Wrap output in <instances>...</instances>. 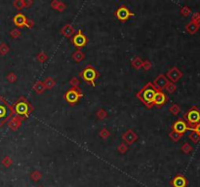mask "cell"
<instances>
[{
    "mask_svg": "<svg viewBox=\"0 0 200 187\" xmlns=\"http://www.w3.org/2000/svg\"><path fill=\"white\" fill-rule=\"evenodd\" d=\"M142 66H143V68H145L146 70H148L150 68V66H151V64H150L149 62H142Z\"/></svg>",
    "mask_w": 200,
    "mask_h": 187,
    "instance_id": "obj_42",
    "label": "cell"
},
{
    "mask_svg": "<svg viewBox=\"0 0 200 187\" xmlns=\"http://www.w3.org/2000/svg\"><path fill=\"white\" fill-rule=\"evenodd\" d=\"M11 36L12 37H14V38H17V37H19L20 35H21V32H20V30L19 29H13L12 31H11Z\"/></svg>",
    "mask_w": 200,
    "mask_h": 187,
    "instance_id": "obj_36",
    "label": "cell"
},
{
    "mask_svg": "<svg viewBox=\"0 0 200 187\" xmlns=\"http://www.w3.org/2000/svg\"><path fill=\"white\" fill-rule=\"evenodd\" d=\"M100 135H101L102 137H103V139H107V137L109 135V133H108V130L103 129V130H102V131H101V133H100Z\"/></svg>",
    "mask_w": 200,
    "mask_h": 187,
    "instance_id": "obj_37",
    "label": "cell"
},
{
    "mask_svg": "<svg viewBox=\"0 0 200 187\" xmlns=\"http://www.w3.org/2000/svg\"><path fill=\"white\" fill-rule=\"evenodd\" d=\"M51 6L54 8V9H57L59 11H63V10H65V8H66L65 4L62 3V2H59V1H53L51 3Z\"/></svg>",
    "mask_w": 200,
    "mask_h": 187,
    "instance_id": "obj_20",
    "label": "cell"
},
{
    "mask_svg": "<svg viewBox=\"0 0 200 187\" xmlns=\"http://www.w3.org/2000/svg\"><path fill=\"white\" fill-rule=\"evenodd\" d=\"M132 66L135 67V68H140L142 66V62L141 61L140 58H136L133 62H132Z\"/></svg>",
    "mask_w": 200,
    "mask_h": 187,
    "instance_id": "obj_30",
    "label": "cell"
},
{
    "mask_svg": "<svg viewBox=\"0 0 200 187\" xmlns=\"http://www.w3.org/2000/svg\"><path fill=\"white\" fill-rule=\"evenodd\" d=\"M169 111L172 113L173 115H178L179 113H180V111H181V107L179 106L178 104H172L171 106H170V108H169Z\"/></svg>",
    "mask_w": 200,
    "mask_h": 187,
    "instance_id": "obj_22",
    "label": "cell"
},
{
    "mask_svg": "<svg viewBox=\"0 0 200 187\" xmlns=\"http://www.w3.org/2000/svg\"><path fill=\"white\" fill-rule=\"evenodd\" d=\"M98 117L100 118V119H103V118H105L106 116H107V114H106V112L105 111H103L102 109H100L99 111H98Z\"/></svg>",
    "mask_w": 200,
    "mask_h": 187,
    "instance_id": "obj_38",
    "label": "cell"
},
{
    "mask_svg": "<svg viewBox=\"0 0 200 187\" xmlns=\"http://www.w3.org/2000/svg\"><path fill=\"white\" fill-rule=\"evenodd\" d=\"M33 89H34V91L37 93V94H42L44 93L45 91V86H44V83L42 82H40V81H38V82H36L33 86Z\"/></svg>",
    "mask_w": 200,
    "mask_h": 187,
    "instance_id": "obj_18",
    "label": "cell"
},
{
    "mask_svg": "<svg viewBox=\"0 0 200 187\" xmlns=\"http://www.w3.org/2000/svg\"><path fill=\"white\" fill-rule=\"evenodd\" d=\"M165 89L167 90V92H168V93L172 94V93H174L176 90H177V87H176V85H175L174 83H172V82H169V84L167 85V87H166Z\"/></svg>",
    "mask_w": 200,
    "mask_h": 187,
    "instance_id": "obj_29",
    "label": "cell"
},
{
    "mask_svg": "<svg viewBox=\"0 0 200 187\" xmlns=\"http://www.w3.org/2000/svg\"><path fill=\"white\" fill-rule=\"evenodd\" d=\"M157 90L154 88L153 84L148 82L143 86V88L137 94V97L142 101L143 104H146L148 107H151L153 105V100Z\"/></svg>",
    "mask_w": 200,
    "mask_h": 187,
    "instance_id": "obj_1",
    "label": "cell"
},
{
    "mask_svg": "<svg viewBox=\"0 0 200 187\" xmlns=\"http://www.w3.org/2000/svg\"><path fill=\"white\" fill-rule=\"evenodd\" d=\"M188 130V126L187 124V122L182 118L178 119L172 126V131L178 133L182 135H183V134H185Z\"/></svg>",
    "mask_w": 200,
    "mask_h": 187,
    "instance_id": "obj_7",
    "label": "cell"
},
{
    "mask_svg": "<svg viewBox=\"0 0 200 187\" xmlns=\"http://www.w3.org/2000/svg\"><path fill=\"white\" fill-rule=\"evenodd\" d=\"M170 81L168 80V78L164 75V74H159L155 80H154V82L152 83L154 88L156 89L157 91H163L164 89L167 87V85L169 84Z\"/></svg>",
    "mask_w": 200,
    "mask_h": 187,
    "instance_id": "obj_8",
    "label": "cell"
},
{
    "mask_svg": "<svg viewBox=\"0 0 200 187\" xmlns=\"http://www.w3.org/2000/svg\"><path fill=\"white\" fill-rule=\"evenodd\" d=\"M189 130H191V131L195 132L198 135H200V122H199V123H197L196 125L192 126V127H191Z\"/></svg>",
    "mask_w": 200,
    "mask_h": 187,
    "instance_id": "obj_34",
    "label": "cell"
},
{
    "mask_svg": "<svg viewBox=\"0 0 200 187\" xmlns=\"http://www.w3.org/2000/svg\"><path fill=\"white\" fill-rule=\"evenodd\" d=\"M2 164H3L6 168H8V167H9V166L12 164V161H11V159H10L9 157H5V158L3 159V161H2Z\"/></svg>",
    "mask_w": 200,
    "mask_h": 187,
    "instance_id": "obj_35",
    "label": "cell"
},
{
    "mask_svg": "<svg viewBox=\"0 0 200 187\" xmlns=\"http://www.w3.org/2000/svg\"><path fill=\"white\" fill-rule=\"evenodd\" d=\"M8 80H9L10 82H15V81L17 80V76H16L14 73H10V74L8 75Z\"/></svg>",
    "mask_w": 200,
    "mask_h": 187,
    "instance_id": "obj_40",
    "label": "cell"
},
{
    "mask_svg": "<svg viewBox=\"0 0 200 187\" xmlns=\"http://www.w3.org/2000/svg\"><path fill=\"white\" fill-rule=\"evenodd\" d=\"M169 136H170V139L173 140V141H178V140H180L181 139H182V135H180V134H178V133H176V132H174V131H172L170 134H169Z\"/></svg>",
    "mask_w": 200,
    "mask_h": 187,
    "instance_id": "obj_24",
    "label": "cell"
},
{
    "mask_svg": "<svg viewBox=\"0 0 200 187\" xmlns=\"http://www.w3.org/2000/svg\"><path fill=\"white\" fill-rule=\"evenodd\" d=\"M70 84L72 85L73 88H77V86H78V84H79V81H78L76 78H72V80L70 81Z\"/></svg>",
    "mask_w": 200,
    "mask_h": 187,
    "instance_id": "obj_41",
    "label": "cell"
},
{
    "mask_svg": "<svg viewBox=\"0 0 200 187\" xmlns=\"http://www.w3.org/2000/svg\"><path fill=\"white\" fill-rule=\"evenodd\" d=\"M44 86H45L46 89H52L55 86V81L51 77H48L44 81Z\"/></svg>",
    "mask_w": 200,
    "mask_h": 187,
    "instance_id": "obj_23",
    "label": "cell"
},
{
    "mask_svg": "<svg viewBox=\"0 0 200 187\" xmlns=\"http://www.w3.org/2000/svg\"><path fill=\"white\" fill-rule=\"evenodd\" d=\"M171 185L173 187H187L188 186V180L186 176L182 175H177L171 180Z\"/></svg>",
    "mask_w": 200,
    "mask_h": 187,
    "instance_id": "obj_12",
    "label": "cell"
},
{
    "mask_svg": "<svg viewBox=\"0 0 200 187\" xmlns=\"http://www.w3.org/2000/svg\"><path fill=\"white\" fill-rule=\"evenodd\" d=\"M183 120L187 122L188 130L200 122V110L197 106H192L183 114Z\"/></svg>",
    "mask_w": 200,
    "mask_h": 187,
    "instance_id": "obj_2",
    "label": "cell"
},
{
    "mask_svg": "<svg viewBox=\"0 0 200 187\" xmlns=\"http://www.w3.org/2000/svg\"><path fill=\"white\" fill-rule=\"evenodd\" d=\"M20 124H21V121L19 120V119H17V118H14L11 122H10V127L12 128V129H14V130H16L17 129L19 126H20Z\"/></svg>",
    "mask_w": 200,
    "mask_h": 187,
    "instance_id": "obj_28",
    "label": "cell"
},
{
    "mask_svg": "<svg viewBox=\"0 0 200 187\" xmlns=\"http://www.w3.org/2000/svg\"><path fill=\"white\" fill-rule=\"evenodd\" d=\"M80 75H81V77L86 81L87 83L91 84L92 86H95V81H96V79H97V77L99 76V73L93 66H89L82 70Z\"/></svg>",
    "mask_w": 200,
    "mask_h": 187,
    "instance_id": "obj_5",
    "label": "cell"
},
{
    "mask_svg": "<svg viewBox=\"0 0 200 187\" xmlns=\"http://www.w3.org/2000/svg\"><path fill=\"white\" fill-rule=\"evenodd\" d=\"M8 51H9V47H8L6 44H1L0 45V54L1 55H5Z\"/></svg>",
    "mask_w": 200,
    "mask_h": 187,
    "instance_id": "obj_33",
    "label": "cell"
},
{
    "mask_svg": "<svg viewBox=\"0 0 200 187\" xmlns=\"http://www.w3.org/2000/svg\"><path fill=\"white\" fill-rule=\"evenodd\" d=\"M191 14V9L188 6H183L181 9V15L183 16V17H188Z\"/></svg>",
    "mask_w": 200,
    "mask_h": 187,
    "instance_id": "obj_26",
    "label": "cell"
},
{
    "mask_svg": "<svg viewBox=\"0 0 200 187\" xmlns=\"http://www.w3.org/2000/svg\"><path fill=\"white\" fill-rule=\"evenodd\" d=\"M26 26H27V27H31L33 26V22H32V21H28V20H27Z\"/></svg>",
    "mask_w": 200,
    "mask_h": 187,
    "instance_id": "obj_44",
    "label": "cell"
},
{
    "mask_svg": "<svg viewBox=\"0 0 200 187\" xmlns=\"http://www.w3.org/2000/svg\"><path fill=\"white\" fill-rule=\"evenodd\" d=\"M122 139L128 144H131V143L135 142V140H137V135H136V134L132 131V130H128V131L122 135Z\"/></svg>",
    "mask_w": 200,
    "mask_h": 187,
    "instance_id": "obj_15",
    "label": "cell"
},
{
    "mask_svg": "<svg viewBox=\"0 0 200 187\" xmlns=\"http://www.w3.org/2000/svg\"><path fill=\"white\" fill-rule=\"evenodd\" d=\"M14 111L17 113L18 115L27 118L29 115V113L31 112V106L25 97H21V99L16 102L14 106Z\"/></svg>",
    "mask_w": 200,
    "mask_h": 187,
    "instance_id": "obj_3",
    "label": "cell"
},
{
    "mask_svg": "<svg viewBox=\"0 0 200 187\" xmlns=\"http://www.w3.org/2000/svg\"><path fill=\"white\" fill-rule=\"evenodd\" d=\"M72 42L73 44L78 47V48H82L86 45L87 43V37L82 33L81 30H79L77 33L73 36L72 38Z\"/></svg>",
    "mask_w": 200,
    "mask_h": 187,
    "instance_id": "obj_11",
    "label": "cell"
},
{
    "mask_svg": "<svg viewBox=\"0 0 200 187\" xmlns=\"http://www.w3.org/2000/svg\"><path fill=\"white\" fill-rule=\"evenodd\" d=\"M167 100H168L167 96L162 91H157L155 94V96H154V100H153V104L158 105V106H161V105L166 103Z\"/></svg>",
    "mask_w": 200,
    "mask_h": 187,
    "instance_id": "obj_13",
    "label": "cell"
},
{
    "mask_svg": "<svg viewBox=\"0 0 200 187\" xmlns=\"http://www.w3.org/2000/svg\"><path fill=\"white\" fill-rule=\"evenodd\" d=\"M13 112L14 108L11 107L5 100L0 99V126L12 117Z\"/></svg>",
    "mask_w": 200,
    "mask_h": 187,
    "instance_id": "obj_4",
    "label": "cell"
},
{
    "mask_svg": "<svg viewBox=\"0 0 200 187\" xmlns=\"http://www.w3.org/2000/svg\"><path fill=\"white\" fill-rule=\"evenodd\" d=\"M190 22H194L195 24H197V26L200 27V13H194L192 15V17H191V21Z\"/></svg>",
    "mask_w": 200,
    "mask_h": 187,
    "instance_id": "obj_27",
    "label": "cell"
},
{
    "mask_svg": "<svg viewBox=\"0 0 200 187\" xmlns=\"http://www.w3.org/2000/svg\"><path fill=\"white\" fill-rule=\"evenodd\" d=\"M126 150H127V146L125 145V144H121V145H119V151L120 152H126Z\"/></svg>",
    "mask_w": 200,
    "mask_h": 187,
    "instance_id": "obj_43",
    "label": "cell"
},
{
    "mask_svg": "<svg viewBox=\"0 0 200 187\" xmlns=\"http://www.w3.org/2000/svg\"><path fill=\"white\" fill-rule=\"evenodd\" d=\"M84 54L80 51V50H77L73 55H72V58H73V60L75 61V62H81L83 59H84Z\"/></svg>",
    "mask_w": 200,
    "mask_h": 187,
    "instance_id": "obj_19",
    "label": "cell"
},
{
    "mask_svg": "<svg viewBox=\"0 0 200 187\" xmlns=\"http://www.w3.org/2000/svg\"><path fill=\"white\" fill-rule=\"evenodd\" d=\"M14 23L18 27H25L26 26V23H27V18L23 16L22 14L19 13L17 14L14 17Z\"/></svg>",
    "mask_w": 200,
    "mask_h": 187,
    "instance_id": "obj_14",
    "label": "cell"
},
{
    "mask_svg": "<svg viewBox=\"0 0 200 187\" xmlns=\"http://www.w3.org/2000/svg\"><path fill=\"white\" fill-rule=\"evenodd\" d=\"M38 187H43V186H38Z\"/></svg>",
    "mask_w": 200,
    "mask_h": 187,
    "instance_id": "obj_45",
    "label": "cell"
},
{
    "mask_svg": "<svg viewBox=\"0 0 200 187\" xmlns=\"http://www.w3.org/2000/svg\"><path fill=\"white\" fill-rule=\"evenodd\" d=\"M115 15H116V18H117L119 21L125 22V21H127L128 19H129L133 14L130 13V11L128 10L125 6H122V7L118 8V9L116 10Z\"/></svg>",
    "mask_w": 200,
    "mask_h": 187,
    "instance_id": "obj_10",
    "label": "cell"
},
{
    "mask_svg": "<svg viewBox=\"0 0 200 187\" xmlns=\"http://www.w3.org/2000/svg\"><path fill=\"white\" fill-rule=\"evenodd\" d=\"M198 29H199V27L197 26V24H195L194 22H189L187 26H186V30H187V32L188 33H189V34H195L196 32L198 31Z\"/></svg>",
    "mask_w": 200,
    "mask_h": 187,
    "instance_id": "obj_16",
    "label": "cell"
},
{
    "mask_svg": "<svg viewBox=\"0 0 200 187\" xmlns=\"http://www.w3.org/2000/svg\"><path fill=\"white\" fill-rule=\"evenodd\" d=\"M188 139L192 141L193 143H198L200 141V135H198L195 132H191L188 135Z\"/></svg>",
    "mask_w": 200,
    "mask_h": 187,
    "instance_id": "obj_21",
    "label": "cell"
},
{
    "mask_svg": "<svg viewBox=\"0 0 200 187\" xmlns=\"http://www.w3.org/2000/svg\"><path fill=\"white\" fill-rule=\"evenodd\" d=\"M73 32H74L73 27L71 26H69V24H68V26H66L65 27L62 29V33L65 35L66 37H70L71 35L73 34Z\"/></svg>",
    "mask_w": 200,
    "mask_h": 187,
    "instance_id": "obj_17",
    "label": "cell"
},
{
    "mask_svg": "<svg viewBox=\"0 0 200 187\" xmlns=\"http://www.w3.org/2000/svg\"><path fill=\"white\" fill-rule=\"evenodd\" d=\"M193 150V148H192V146H191L189 143H185L182 146V151L183 152V153H186V154H188V153H190L191 151Z\"/></svg>",
    "mask_w": 200,
    "mask_h": 187,
    "instance_id": "obj_25",
    "label": "cell"
},
{
    "mask_svg": "<svg viewBox=\"0 0 200 187\" xmlns=\"http://www.w3.org/2000/svg\"><path fill=\"white\" fill-rule=\"evenodd\" d=\"M82 96H83L82 92L80 91L78 88H73L72 87V88L69 89V90L66 93L65 99H66V101L68 103L73 104V103H76Z\"/></svg>",
    "mask_w": 200,
    "mask_h": 187,
    "instance_id": "obj_6",
    "label": "cell"
},
{
    "mask_svg": "<svg viewBox=\"0 0 200 187\" xmlns=\"http://www.w3.org/2000/svg\"><path fill=\"white\" fill-rule=\"evenodd\" d=\"M30 177L32 178L34 181H37V180H40V178H41V174H40L39 172H37V170H34V172L30 175Z\"/></svg>",
    "mask_w": 200,
    "mask_h": 187,
    "instance_id": "obj_31",
    "label": "cell"
},
{
    "mask_svg": "<svg viewBox=\"0 0 200 187\" xmlns=\"http://www.w3.org/2000/svg\"><path fill=\"white\" fill-rule=\"evenodd\" d=\"M16 8H17L18 10H21L22 9L23 7H25V2L22 1V0H17V1H15L14 4H13Z\"/></svg>",
    "mask_w": 200,
    "mask_h": 187,
    "instance_id": "obj_32",
    "label": "cell"
},
{
    "mask_svg": "<svg viewBox=\"0 0 200 187\" xmlns=\"http://www.w3.org/2000/svg\"><path fill=\"white\" fill-rule=\"evenodd\" d=\"M166 77L168 78V80L172 83H176L182 77V72L178 68V67H172L169 71L167 72Z\"/></svg>",
    "mask_w": 200,
    "mask_h": 187,
    "instance_id": "obj_9",
    "label": "cell"
},
{
    "mask_svg": "<svg viewBox=\"0 0 200 187\" xmlns=\"http://www.w3.org/2000/svg\"><path fill=\"white\" fill-rule=\"evenodd\" d=\"M37 59H38V61H40V62H44L46 59H47V56L44 54V53H41V54H39L38 55V57H37Z\"/></svg>",
    "mask_w": 200,
    "mask_h": 187,
    "instance_id": "obj_39",
    "label": "cell"
}]
</instances>
